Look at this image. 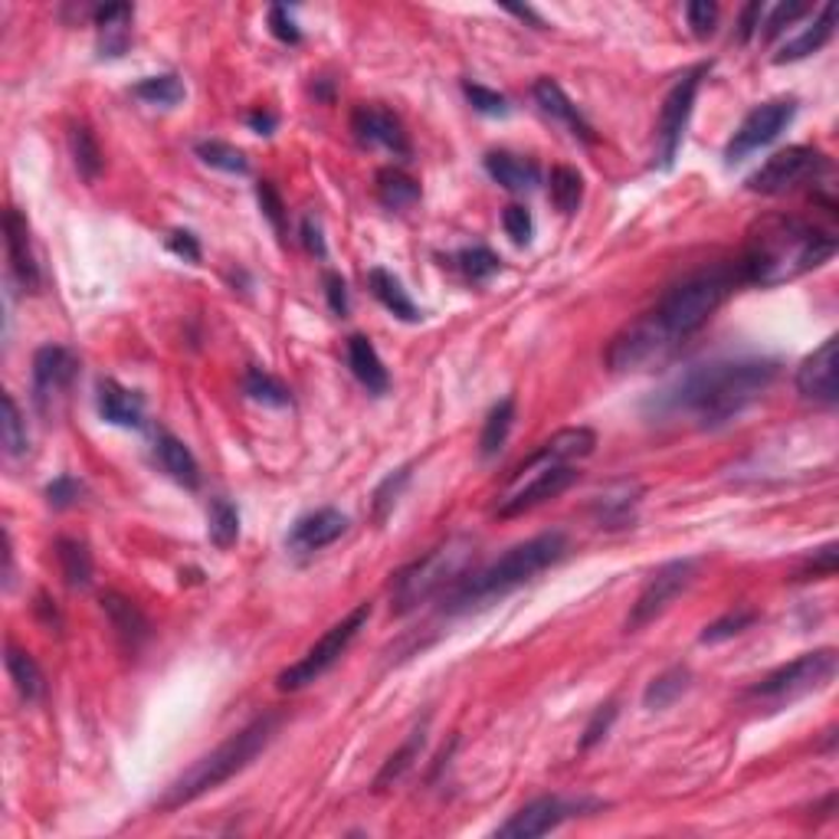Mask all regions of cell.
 Returning <instances> with one entry per match:
<instances>
[{
    "label": "cell",
    "instance_id": "cell-57",
    "mask_svg": "<svg viewBox=\"0 0 839 839\" xmlns=\"http://www.w3.org/2000/svg\"><path fill=\"white\" fill-rule=\"evenodd\" d=\"M168 250H171L175 256L187 260V263H200V243H197V237L187 233V230H175V233L168 237Z\"/></svg>",
    "mask_w": 839,
    "mask_h": 839
},
{
    "label": "cell",
    "instance_id": "cell-38",
    "mask_svg": "<svg viewBox=\"0 0 839 839\" xmlns=\"http://www.w3.org/2000/svg\"><path fill=\"white\" fill-rule=\"evenodd\" d=\"M548 197L555 203V210H560L564 217L577 213L580 200H584V178L577 168H567L560 165L552 171V181H548Z\"/></svg>",
    "mask_w": 839,
    "mask_h": 839
},
{
    "label": "cell",
    "instance_id": "cell-22",
    "mask_svg": "<svg viewBox=\"0 0 839 839\" xmlns=\"http://www.w3.org/2000/svg\"><path fill=\"white\" fill-rule=\"evenodd\" d=\"M98 413L112 427L138 430L145 423V400H141V394H135L115 380H98Z\"/></svg>",
    "mask_w": 839,
    "mask_h": 839
},
{
    "label": "cell",
    "instance_id": "cell-7",
    "mask_svg": "<svg viewBox=\"0 0 839 839\" xmlns=\"http://www.w3.org/2000/svg\"><path fill=\"white\" fill-rule=\"evenodd\" d=\"M475 542L469 535H453L443 545H437L433 552H427L423 558L407 564L403 570H397L394 584H390V610L394 613H410L417 610L423 600L447 594L450 587H457L475 564Z\"/></svg>",
    "mask_w": 839,
    "mask_h": 839
},
{
    "label": "cell",
    "instance_id": "cell-8",
    "mask_svg": "<svg viewBox=\"0 0 839 839\" xmlns=\"http://www.w3.org/2000/svg\"><path fill=\"white\" fill-rule=\"evenodd\" d=\"M368 620H371V604L355 607L345 620H338L332 630H325L322 640H318L308 653L302 656L298 662H292L289 669H282L276 685H280L282 692H298V689L318 682L342 656L348 653V647L355 643V637L365 630Z\"/></svg>",
    "mask_w": 839,
    "mask_h": 839
},
{
    "label": "cell",
    "instance_id": "cell-14",
    "mask_svg": "<svg viewBox=\"0 0 839 839\" xmlns=\"http://www.w3.org/2000/svg\"><path fill=\"white\" fill-rule=\"evenodd\" d=\"M600 807V800H564L558 794L552 797H538L532 804H525L518 814H512V820L505 827L495 830V837L502 839H535L548 837L552 830H558L564 820H570L574 814L594 810Z\"/></svg>",
    "mask_w": 839,
    "mask_h": 839
},
{
    "label": "cell",
    "instance_id": "cell-32",
    "mask_svg": "<svg viewBox=\"0 0 839 839\" xmlns=\"http://www.w3.org/2000/svg\"><path fill=\"white\" fill-rule=\"evenodd\" d=\"M689 685H692L689 665H672V669L659 672L653 682L647 685L643 705H647L650 712H665L669 705H675V702L689 692Z\"/></svg>",
    "mask_w": 839,
    "mask_h": 839
},
{
    "label": "cell",
    "instance_id": "cell-12",
    "mask_svg": "<svg viewBox=\"0 0 839 839\" xmlns=\"http://www.w3.org/2000/svg\"><path fill=\"white\" fill-rule=\"evenodd\" d=\"M709 73V66H695L689 70L672 90L665 95L662 108H659V125H656V141H659V168H672L679 148H682V135H685V125L692 118V105H695V93L702 86V76Z\"/></svg>",
    "mask_w": 839,
    "mask_h": 839
},
{
    "label": "cell",
    "instance_id": "cell-46",
    "mask_svg": "<svg viewBox=\"0 0 839 839\" xmlns=\"http://www.w3.org/2000/svg\"><path fill=\"white\" fill-rule=\"evenodd\" d=\"M463 93H466L469 105H472L475 112H482V115L505 118V115L512 112V105H508V98H505V95L495 93V90H485V86H479V83H466V86H463Z\"/></svg>",
    "mask_w": 839,
    "mask_h": 839
},
{
    "label": "cell",
    "instance_id": "cell-2",
    "mask_svg": "<svg viewBox=\"0 0 839 839\" xmlns=\"http://www.w3.org/2000/svg\"><path fill=\"white\" fill-rule=\"evenodd\" d=\"M780 374L770 358H735L709 361L682 371L659 397L653 407L659 413H685L702 427H719L747 410Z\"/></svg>",
    "mask_w": 839,
    "mask_h": 839
},
{
    "label": "cell",
    "instance_id": "cell-49",
    "mask_svg": "<svg viewBox=\"0 0 839 839\" xmlns=\"http://www.w3.org/2000/svg\"><path fill=\"white\" fill-rule=\"evenodd\" d=\"M685 17H689V27L699 40H709L715 33V23H719V3L712 0H692L685 7Z\"/></svg>",
    "mask_w": 839,
    "mask_h": 839
},
{
    "label": "cell",
    "instance_id": "cell-9",
    "mask_svg": "<svg viewBox=\"0 0 839 839\" xmlns=\"http://www.w3.org/2000/svg\"><path fill=\"white\" fill-rule=\"evenodd\" d=\"M824 175H830V158L820 148L794 145V148H784V151L770 155L747 178V190L751 193H764V197H780V193L797 190L800 185L824 181Z\"/></svg>",
    "mask_w": 839,
    "mask_h": 839
},
{
    "label": "cell",
    "instance_id": "cell-59",
    "mask_svg": "<svg viewBox=\"0 0 839 839\" xmlns=\"http://www.w3.org/2000/svg\"><path fill=\"white\" fill-rule=\"evenodd\" d=\"M247 125H250L256 135H273L276 125H280V118H276V112H270V108H253V112L247 115Z\"/></svg>",
    "mask_w": 839,
    "mask_h": 839
},
{
    "label": "cell",
    "instance_id": "cell-31",
    "mask_svg": "<svg viewBox=\"0 0 839 839\" xmlns=\"http://www.w3.org/2000/svg\"><path fill=\"white\" fill-rule=\"evenodd\" d=\"M56 558H60V570H63V580L73 587V590H83L93 584V552L86 542L80 538H60L56 542Z\"/></svg>",
    "mask_w": 839,
    "mask_h": 839
},
{
    "label": "cell",
    "instance_id": "cell-21",
    "mask_svg": "<svg viewBox=\"0 0 839 839\" xmlns=\"http://www.w3.org/2000/svg\"><path fill=\"white\" fill-rule=\"evenodd\" d=\"M532 95H535V102L542 105V112L545 115H552L555 122H560L577 141H584V145H594V128H590V122L580 115V108L567 98V93L560 90L558 83L555 80H538L535 83V90H532Z\"/></svg>",
    "mask_w": 839,
    "mask_h": 839
},
{
    "label": "cell",
    "instance_id": "cell-4",
    "mask_svg": "<svg viewBox=\"0 0 839 839\" xmlns=\"http://www.w3.org/2000/svg\"><path fill=\"white\" fill-rule=\"evenodd\" d=\"M597 447V433L587 427H567L555 433L548 443H542V450L525 460L515 469V475L508 479V485L499 495V518H515L525 515L532 508H538L548 499H558L564 489H570L577 482V460H587Z\"/></svg>",
    "mask_w": 839,
    "mask_h": 839
},
{
    "label": "cell",
    "instance_id": "cell-39",
    "mask_svg": "<svg viewBox=\"0 0 839 839\" xmlns=\"http://www.w3.org/2000/svg\"><path fill=\"white\" fill-rule=\"evenodd\" d=\"M0 440H3V453L7 457H27L30 450V433H27V420L17 407V400L10 394H3V420H0Z\"/></svg>",
    "mask_w": 839,
    "mask_h": 839
},
{
    "label": "cell",
    "instance_id": "cell-16",
    "mask_svg": "<svg viewBox=\"0 0 839 839\" xmlns=\"http://www.w3.org/2000/svg\"><path fill=\"white\" fill-rule=\"evenodd\" d=\"M352 132L368 148H387L394 158H410V138L400 118L380 105H358L352 115Z\"/></svg>",
    "mask_w": 839,
    "mask_h": 839
},
{
    "label": "cell",
    "instance_id": "cell-36",
    "mask_svg": "<svg viewBox=\"0 0 839 839\" xmlns=\"http://www.w3.org/2000/svg\"><path fill=\"white\" fill-rule=\"evenodd\" d=\"M207 535H210V542H213L220 552H227V548L237 545V538H240V512H237V505H233L230 499L217 495V499L210 502V512H207Z\"/></svg>",
    "mask_w": 839,
    "mask_h": 839
},
{
    "label": "cell",
    "instance_id": "cell-23",
    "mask_svg": "<svg viewBox=\"0 0 839 839\" xmlns=\"http://www.w3.org/2000/svg\"><path fill=\"white\" fill-rule=\"evenodd\" d=\"M643 499V485L633 479H620L613 485H607L597 499H594V515L600 522V528H623L627 522H633V508Z\"/></svg>",
    "mask_w": 839,
    "mask_h": 839
},
{
    "label": "cell",
    "instance_id": "cell-18",
    "mask_svg": "<svg viewBox=\"0 0 839 839\" xmlns=\"http://www.w3.org/2000/svg\"><path fill=\"white\" fill-rule=\"evenodd\" d=\"M345 532H348V518L338 508H318V512L302 515L292 525L285 545L295 555H312V552H322V548L335 545Z\"/></svg>",
    "mask_w": 839,
    "mask_h": 839
},
{
    "label": "cell",
    "instance_id": "cell-52",
    "mask_svg": "<svg viewBox=\"0 0 839 839\" xmlns=\"http://www.w3.org/2000/svg\"><path fill=\"white\" fill-rule=\"evenodd\" d=\"M80 492H83V485H80L73 475H56V479L46 485V502H50L53 508H70V505L80 499Z\"/></svg>",
    "mask_w": 839,
    "mask_h": 839
},
{
    "label": "cell",
    "instance_id": "cell-48",
    "mask_svg": "<svg viewBox=\"0 0 839 839\" xmlns=\"http://www.w3.org/2000/svg\"><path fill=\"white\" fill-rule=\"evenodd\" d=\"M617 702H607V705H600L597 712H594V719L587 722V728H584V738H580V751H590L594 745H600L607 735H610V728H613V722H617Z\"/></svg>",
    "mask_w": 839,
    "mask_h": 839
},
{
    "label": "cell",
    "instance_id": "cell-50",
    "mask_svg": "<svg viewBox=\"0 0 839 839\" xmlns=\"http://www.w3.org/2000/svg\"><path fill=\"white\" fill-rule=\"evenodd\" d=\"M814 7L810 3H797V0H790V3H777L774 10H770V20L764 23L767 30H764V40H774V36H780L790 23H797L800 17H807Z\"/></svg>",
    "mask_w": 839,
    "mask_h": 839
},
{
    "label": "cell",
    "instance_id": "cell-6",
    "mask_svg": "<svg viewBox=\"0 0 839 839\" xmlns=\"http://www.w3.org/2000/svg\"><path fill=\"white\" fill-rule=\"evenodd\" d=\"M280 725L282 719L276 712H263L247 728H240L237 735H230L223 745H217L210 754L197 757L185 774H178L168 784V790L158 797L155 807L158 810H181L187 804H193L197 797L217 790L220 784H227L230 777H237L240 770H247L266 747L273 745Z\"/></svg>",
    "mask_w": 839,
    "mask_h": 839
},
{
    "label": "cell",
    "instance_id": "cell-19",
    "mask_svg": "<svg viewBox=\"0 0 839 839\" xmlns=\"http://www.w3.org/2000/svg\"><path fill=\"white\" fill-rule=\"evenodd\" d=\"M3 237H7V260H10V273L27 292L40 289V266L30 247V227L27 217L17 207H7L3 213Z\"/></svg>",
    "mask_w": 839,
    "mask_h": 839
},
{
    "label": "cell",
    "instance_id": "cell-15",
    "mask_svg": "<svg viewBox=\"0 0 839 839\" xmlns=\"http://www.w3.org/2000/svg\"><path fill=\"white\" fill-rule=\"evenodd\" d=\"M80 371V358L63 348V345H43L33 355V397L36 407L46 410L50 400H56L63 390H70V384L76 380Z\"/></svg>",
    "mask_w": 839,
    "mask_h": 839
},
{
    "label": "cell",
    "instance_id": "cell-33",
    "mask_svg": "<svg viewBox=\"0 0 839 839\" xmlns=\"http://www.w3.org/2000/svg\"><path fill=\"white\" fill-rule=\"evenodd\" d=\"M512 423H515V397H502V400L489 410V417H485V423H482V437H479V453H482V460H492V457L502 453V447H505V440H508V433H512Z\"/></svg>",
    "mask_w": 839,
    "mask_h": 839
},
{
    "label": "cell",
    "instance_id": "cell-45",
    "mask_svg": "<svg viewBox=\"0 0 839 839\" xmlns=\"http://www.w3.org/2000/svg\"><path fill=\"white\" fill-rule=\"evenodd\" d=\"M502 227H505V233L512 237V243H515V247H528V243H532V237H535V220H532V210H528V207H522V203H508V207L502 210Z\"/></svg>",
    "mask_w": 839,
    "mask_h": 839
},
{
    "label": "cell",
    "instance_id": "cell-27",
    "mask_svg": "<svg viewBox=\"0 0 839 839\" xmlns=\"http://www.w3.org/2000/svg\"><path fill=\"white\" fill-rule=\"evenodd\" d=\"M132 7L128 3H108V7H98L95 17V27H98V53L115 60L128 50V40H132Z\"/></svg>",
    "mask_w": 839,
    "mask_h": 839
},
{
    "label": "cell",
    "instance_id": "cell-60",
    "mask_svg": "<svg viewBox=\"0 0 839 839\" xmlns=\"http://www.w3.org/2000/svg\"><path fill=\"white\" fill-rule=\"evenodd\" d=\"M36 613L43 617V623L50 627V633H53V630L60 633V627H63V623H60V613H56V607H53V600H50L46 594H40V597H36Z\"/></svg>",
    "mask_w": 839,
    "mask_h": 839
},
{
    "label": "cell",
    "instance_id": "cell-61",
    "mask_svg": "<svg viewBox=\"0 0 839 839\" xmlns=\"http://www.w3.org/2000/svg\"><path fill=\"white\" fill-rule=\"evenodd\" d=\"M508 13H515V17H522V20H532L535 27H542V17L535 13V10H528V7H505Z\"/></svg>",
    "mask_w": 839,
    "mask_h": 839
},
{
    "label": "cell",
    "instance_id": "cell-5",
    "mask_svg": "<svg viewBox=\"0 0 839 839\" xmlns=\"http://www.w3.org/2000/svg\"><path fill=\"white\" fill-rule=\"evenodd\" d=\"M564 555H567V535L564 532L535 535V538L508 548L502 558H495L489 567L469 570L457 587L447 590L443 613L447 617H460V613H469V610L489 607L492 600H502L512 590H518L528 580H535L542 570H548L552 564H558Z\"/></svg>",
    "mask_w": 839,
    "mask_h": 839
},
{
    "label": "cell",
    "instance_id": "cell-26",
    "mask_svg": "<svg viewBox=\"0 0 839 839\" xmlns=\"http://www.w3.org/2000/svg\"><path fill=\"white\" fill-rule=\"evenodd\" d=\"M833 27H837V3H827L824 10H820V17L800 33V36H794V40H787L780 50H777V56H774V63H797V60H807L810 53H817V50H824L827 43H830V36H833Z\"/></svg>",
    "mask_w": 839,
    "mask_h": 839
},
{
    "label": "cell",
    "instance_id": "cell-20",
    "mask_svg": "<svg viewBox=\"0 0 839 839\" xmlns=\"http://www.w3.org/2000/svg\"><path fill=\"white\" fill-rule=\"evenodd\" d=\"M98 604H102V610H105V617H108V623H112V630H115V637L122 640L125 650L135 653V650L151 637V623H148V617L138 610L135 600H128V597L108 590V594H102Z\"/></svg>",
    "mask_w": 839,
    "mask_h": 839
},
{
    "label": "cell",
    "instance_id": "cell-10",
    "mask_svg": "<svg viewBox=\"0 0 839 839\" xmlns=\"http://www.w3.org/2000/svg\"><path fill=\"white\" fill-rule=\"evenodd\" d=\"M837 675V650H817V653H804L800 659L774 669L770 675H764L751 695L764 699V702H797L824 685H830V679Z\"/></svg>",
    "mask_w": 839,
    "mask_h": 839
},
{
    "label": "cell",
    "instance_id": "cell-1",
    "mask_svg": "<svg viewBox=\"0 0 839 839\" xmlns=\"http://www.w3.org/2000/svg\"><path fill=\"white\" fill-rule=\"evenodd\" d=\"M735 276L725 266L702 270L679 285H672L659 305L623 325L607 348L610 371H650L665 365L679 345L695 335L728 298Z\"/></svg>",
    "mask_w": 839,
    "mask_h": 839
},
{
    "label": "cell",
    "instance_id": "cell-28",
    "mask_svg": "<svg viewBox=\"0 0 839 839\" xmlns=\"http://www.w3.org/2000/svg\"><path fill=\"white\" fill-rule=\"evenodd\" d=\"M155 457H158L161 469H165L178 485H185V489H197V485H200V466H197L193 453L187 450L178 437L158 433V440H155Z\"/></svg>",
    "mask_w": 839,
    "mask_h": 839
},
{
    "label": "cell",
    "instance_id": "cell-53",
    "mask_svg": "<svg viewBox=\"0 0 839 839\" xmlns=\"http://www.w3.org/2000/svg\"><path fill=\"white\" fill-rule=\"evenodd\" d=\"M270 30H273V36L282 40V43H289V46H295V43H302V30H298V23L292 20V13L285 10V7H270Z\"/></svg>",
    "mask_w": 839,
    "mask_h": 839
},
{
    "label": "cell",
    "instance_id": "cell-43",
    "mask_svg": "<svg viewBox=\"0 0 839 839\" xmlns=\"http://www.w3.org/2000/svg\"><path fill=\"white\" fill-rule=\"evenodd\" d=\"M457 266L463 270L469 282H489L502 270V260L489 247H466L457 253Z\"/></svg>",
    "mask_w": 839,
    "mask_h": 839
},
{
    "label": "cell",
    "instance_id": "cell-58",
    "mask_svg": "<svg viewBox=\"0 0 839 839\" xmlns=\"http://www.w3.org/2000/svg\"><path fill=\"white\" fill-rule=\"evenodd\" d=\"M764 3H747L745 10H742V23H738V36L742 40H751L754 33H757V27H761V17H764Z\"/></svg>",
    "mask_w": 839,
    "mask_h": 839
},
{
    "label": "cell",
    "instance_id": "cell-25",
    "mask_svg": "<svg viewBox=\"0 0 839 839\" xmlns=\"http://www.w3.org/2000/svg\"><path fill=\"white\" fill-rule=\"evenodd\" d=\"M345 355H348V368H352V374L368 387V394L384 397V394L390 390V374L384 368L377 348H374L365 335H352L348 345H345Z\"/></svg>",
    "mask_w": 839,
    "mask_h": 839
},
{
    "label": "cell",
    "instance_id": "cell-17",
    "mask_svg": "<svg viewBox=\"0 0 839 839\" xmlns=\"http://www.w3.org/2000/svg\"><path fill=\"white\" fill-rule=\"evenodd\" d=\"M797 390L804 400L833 407L839 400L837 387V335H830L814 355H807L797 368Z\"/></svg>",
    "mask_w": 839,
    "mask_h": 839
},
{
    "label": "cell",
    "instance_id": "cell-24",
    "mask_svg": "<svg viewBox=\"0 0 839 839\" xmlns=\"http://www.w3.org/2000/svg\"><path fill=\"white\" fill-rule=\"evenodd\" d=\"M485 171L492 175V181L512 190V193H528L542 181V171L532 158L512 155V151H489L485 155Z\"/></svg>",
    "mask_w": 839,
    "mask_h": 839
},
{
    "label": "cell",
    "instance_id": "cell-29",
    "mask_svg": "<svg viewBox=\"0 0 839 839\" xmlns=\"http://www.w3.org/2000/svg\"><path fill=\"white\" fill-rule=\"evenodd\" d=\"M3 662H7V672H10V679H13V685H17L20 699H27V702H40V699H43V692H46V679H43V669L36 665V659L27 653V650H20V647L7 643V656H3Z\"/></svg>",
    "mask_w": 839,
    "mask_h": 839
},
{
    "label": "cell",
    "instance_id": "cell-30",
    "mask_svg": "<svg viewBox=\"0 0 839 839\" xmlns=\"http://www.w3.org/2000/svg\"><path fill=\"white\" fill-rule=\"evenodd\" d=\"M368 285H371L374 298L387 308V312H394L397 318H403V322H420L423 315H420V308L413 305V298L407 295V289L400 285V280L394 276V273H387V270H371L368 273Z\"/></svg>",
    "mask_w": 839,
    "mask_h": 839
},
{
    "label": "cell",
    "instance_id": "cell-37",
    "mask_svg": "<svg viewBox=\"0 0 839 839\" xmlns=\"http://www.w3.org/2000/svg\"><path fill=\"white\" fill-rule=\"evenodd\" d=\"M423 742H427V732H423V728L410 732V738L403 742V747H400L397 754H390L387 764L380 767V774L374 777V790H387V787H394L397 780H403V774H407V770L413 767V761L420 757Z\"/></svg>",
    "mask_w": 839,
    "mask_h": 839
},
{
    "label": "cell",
    "instance_id": "cell-3",
    "mask_svg": "<svg viewBox=\"0 0 839 839\" xmlns=\"http://www.w3.org/2000/svg\"><path fill=\"white\" fill-rule=\"evenodd\" d=\"M837 253V233L794 213L757 217L745 233L742 280L761 289L800 280Z\"/></svg>",
    "mask_w": 839,
    "mask_h": 839
},
{
    "label": "cell",
    "instance_id": "cell-11",
    "mask_svg": "<svg viewBox=\"0 0 839 839\" xmlns=\"http://www.w3.org/2000/svg\"><path fill=\"white\" fill-rule=\"evenodd\" d=\"M695 574H699V560L692 558L669 560V564L656 567V574L647 580V587L640 590V597L627 617V633H640L643 627L659 620L675 604V597L689 590Z\"/></svg>",
    "mask_w": 839,
    "mask_h": 839
},
{
    "label": "cell",
    "instance_id": "cell-55",
    "mask_svg": "<svg viewBox=\"0 0 839 839\" xmlns=\"http://www.w3.org/2000/svg\"><path fill=\"white\" fill-rule=\"evenodd\" d=\"M325 295H328V308L338 318H345L348 315V282L338 273H325Z\"/></svg>",
    "mask_w": 839,
    "mask_h": 839
},
{
    "label": "cell",
    "instance_id": "cell-42",
    "mask_svg": "<svg viewBox=\"0 0 839 839\" xmlns=\"http://www.w3.org/2000/svg\"><path fill=\"white\" fill-rule=\"evenodd\" d=\"M135 98H141V102H148V105H178L181 98H185V83L178 80V76H171V73H165V76H148V80H141L135 90H132Z\"/></svg>",
    "mask_w": 839,
    "mask_h": 839
},
{
    "label": "cell",
    "instance_id": "cell-34",
    "mask_svg": "<svg viewBox=\"0 0 839 839\" xmlns=\"http://www.w3.org/2000/svg\"><path fill=\"white\" fill-rule=\"evenodd\" d=\"M377 200L390 210H403L420 200V185L400 168H380L377 171Z\"/></svg>",
    "mask_w": 839,
    "mask_h": 839
},
{
    "label": "cell",
    "instance_id": "cell-44",
    "mask_svg": "<svg viewBox=\"0 0 839 839\" xmlns=\"http://www.w3.org/2000/svg\"><path fill=\"white\" fill-rule=\"evenodd\" d=\"M754 620H757V613H754V610H745V607H742V610H732V613L719 617L715 623H709V627L702 630L699 643H705V647H712V643H725V640H732V637L745 633Z\"/></svg>",
    "mask_w": 839,
    "mask_h": 839
},
{
    "label": "cell",
    "instance_id": "cell-56",
    "mask_svg": "<svg viewBox=\"0 0 839 839\" xmlns=\"http://www.w3.org/2000/svg\"><path fill=\"white\" fill-rule=\"evenodd\" d=\"M302 243H305V250L312 253V256H318V260H325L328 256V247H325V233H322V223H318V217H305L302 220Z\"/></svg>",
    "mask_w": 839,
    "mask_h": 839
},
{
    "label": "cell",
    "instance_id": "cell-35",
    "mask_svg": "<svg viewBox=\"0 0 839 839\" xmlns=\"http://www.w3.org/2000/svg\"><path fill=\"white\" fill-rule=\"evenodd\" d=\"M70 151H73V165H76L80 178H83L86 185H93L95 178L102 175L105 158H102V148H98V141H95L90 125H73V128H70Z\"/></svg>",
    "mask_w": 839,
    "mask_h": 839
},
{
    "label": "cell",
    "instance_id": "cell-54",
    "mask_svg": "<svg viewBox=\"0 0 839 839\" xmlns=\"http://www.w3.org/2000/svg\"><path fill=\"white\" fill-rule=\"evenodd\" d=\"M837 570V545H827L820 548L814 558L807 560V567L800 570V580H810V577H833Z\"/></svg>",
    "mask_w": 839,
    "mask_h": 839
},
{
    "label": "cell",
    "instance_id": "cell-13",
    "mask_svg": "<svg viewBox=\"0 0 839 839\" xmlns=\"http://www.w3.org/2000/svg\"><path fill=\"white\" fill-rule=\"evenodd\" d=\"M797 115V102L794 98H774V102H764L757 108L747 112V118L738 125V132L732 135L728 148H725V161L735 165V161H745L747 155L767 148L770 141L780 138V132L794 122Z\"/></svg>",
    "mask_w": 839,
    "mask_h": 839
},
{
    "label": "cell",
    "instance_id": "cell-40",
    "mask_svg": "<svg viewBox=\"0 0 839 839\" xmlns=\"http://www.w3.org/2000/svg\"><path fill=\"white\" fill-rule=\"evenodd\" d=\"M193 151H197V158H200L203 165H210V168H217V171H227V175H247V171H250L247 155H243L240 148L227 145V141H217V138L197 141Z\"/></svg>",
    "mask_w": 839,
    "mask_h": 839
},
{
    "label": "cell",
    "instance_id": "cell-47",
    "mask_svg": "<svg viewBox=\"0 0 839 839\" xmlns=\"http://www.w3.org/2000/svg\"><path fill=\"white\" fill-rule=\"evenodd\" d=\"M407 479H410V466L390 472V475L377 485V492H374V515H377V518H387V512L397 505V495L403 492Z\"/></svg>",
    "mask_w": 839,
    "mask_h": 839
},
{
    "label": "cell",
    "instance_id": "cell-51",
    "mask_svg": "<svg viewBox=\"0 0 839 839\" xmlns=\"http://www.w3.org/2000/svg\"><path fill=\"white\" fill-rule=\"evenodd\" d=\"M256 197H260V207H263V217L273 223V230L285 237V203H282L280 190L273 181H260L256 185Z\"/></svg>",
    "mask_w": 839,
    "mask_h": 839
},
{
    "label": "cell",
    "instance_id": "cell-41",
    "mask_svg": "<svg viewBox=\"0 0 839 839\" xmlns=\"http://www.w3.org/2000/svg\"><path fill=\"white\" fill-rule=\"evenodd\" d=\"M243 390H247L253 400L266 403V407H289V403H292V390L282 384L280 377H273V374L263 371V368H250V371H247V377H243Z\"/></svg>",
    "mask_w": 839,
    "mask_h": 839
}]
</instances>
